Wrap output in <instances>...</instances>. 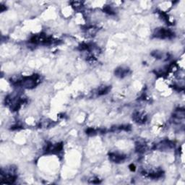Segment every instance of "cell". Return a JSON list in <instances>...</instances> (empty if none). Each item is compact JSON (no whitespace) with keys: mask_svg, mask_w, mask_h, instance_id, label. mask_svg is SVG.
<instances>
[{"mask_svg":"<svg viewBox=\"0 0 185 185\" xmlns=\"http://www.w3.org/2000/svg\"><path fill=\"white\" fill-rule=\"evenodd\" d=\"M109 158L111 159V161L115 162V163H119V162L124 161L125 156L123 155L117 154V153H111L109 155Z\"/></svg>","mask_w":185,"mask_h":185,"instance_id":"3957f363","label":"cell"},{"mask_svg":"<svg viewBox=\"0 0 185 185\" xmlns=\"http://www.w3.org/2000/svg\"><path fill=\"white\" fill-rule=\"evenodd\" d=\"M129 73V69L127 67H119L117 70H116L115 71V75L118 77H123L126 76Z\"/></svg>","mask_w":185,"mask_h":185,"instance_id":"277c9868","label":"cell"},{"mask_svg":"<svg viewBox=\"0 0 185 185\" xmlns=\"http://www.w3.org/2000/svg\"><path fill=\"white\" fill-rule=\"evenodd\" d=\"M134 119L137 121V122L140 123V122H144L145 121V116L142 114L141 113L137 112L136 114H135L134 115Z\"/></svg>","mask_w":185,"mask_h":185,"instance_id":"5b68a950","label":"cell"},{"mask_svg":"<svg viewBox=\"0 0 185 185\" xmlns=\"http://www.w3.org/2000/svg\"><path fill=\"white\" fill-rule=\"evenodd\" d=\"M174 33L172 31L166 28H158L155 31L154 36L159 38H170L173 37Z\"/></svg>","mask_w":185,"mask_h":185,"instance_id":"7a4b0ae2","label":"cell"},{"mask_svg":"<svg viewBox=\"0 0 185 185\" xmlns=\"http://www.w3.org/2000/svg\"><path fill=\"white\" fill-rule=\"evenodd\" d=\"M15 85L22 86L25 88H33L39 82V76L33 75L31 76L23 77L22 79H17L15 81H12Z\"/></svg>","mask_w":185,"mask_h":185,"instance_id":"6da1fadb","label":"cell"}]
</instances>
